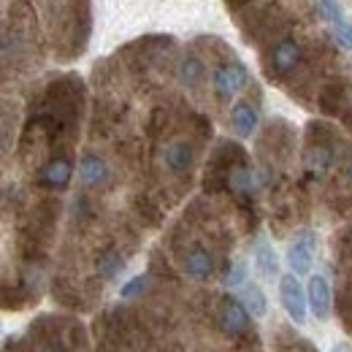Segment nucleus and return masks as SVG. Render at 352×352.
<instances>
[{"label":"nucleus","instance_id":"423d86ee","mask_svg":"<svg viewBox=\"0 0 352 352\" xmlns=\"http://www.w3.org/2000/svg\"><path fill=\"white\" fill-rule=\"evenodd\" d=\"M250 309L244 307L241 298H225L217 311V322L228 336H236V333H244L250 328Z\"/></svg>","mask_w":352,"mask_h":352},{"label":"nucleus","instance_id":"dca6fc26","mask_svg":"<svg viewBox=\"0 0 352 352\" xmlns=\"http://www.w3.org/2000/svg\"><path fill=\"white\" fill-rule=\"evenodd\" d=\"M314 14L322 22H328V25H336V22H344L347 19L342 3H336V0H314Z\"/></svg>","mask_w":352,"mask_h":352},{"label":"nucleus","instance_id":"9d476101","mask_svg":"<svg viewBox=\"0 0 352 352\" xmlns=\"http://www.w3.org/2000/svg\"><path fill=\"white\" fill-rule=\"evenodd\" d=\"M71 176H74V163L68 157H52L41 168V184L52 187V190H63V187H68Z\"/></svg>","mask_w":352,"mask_h":352},{"label":"nucleus","instance_id":"4be33fe9","mask_svg":"<svg viewBox=\"0 0 352 352\" xmlns=\"http://www.w3.org/2000/svg\"><path fill=\"white\" fill-rule=\"evenodd\" d=\"M331 352H352V344H336Z\"/></svg>","mask_w":352,"mask_h":352},{"label":"nucleus","instance_id":"f257e3e1","mask_svg":"<svg viewBox=\"0 0 352 352\" xmlns=\"http://www.w3.org/2000/svg\"><path fill=\"white\" fill-rule=\"evenodd\" d=\"M304 63V46L298 38L293 36H282L276 41H271V46L263 54V71L271 82H282L290 74H296Z\"/></svg>","mask_w":352,"mask_h":352},{"label":"nucleus","instance_id":"4468645a","mask_svg":"<svg viewBox=\"0 0 352 352\" xmlns=\"http://www.w3.org/2000/svg\"><path fill=\"white\" fill-rule=\"evenodd\" d=\"M304 160H307V168L311 174H325L331 168V163H333V152H331L328 144H314L311 141Z\"/></svg>","mask_w":352,"mask_h":352},{"label":"nucleus","instance_id":"6e6552de","mask_svg":"<svg viewBox=\"0 0 352 352\" xmlns=\"http://www.w3.org/2000/svg\"><path fill=\"white\" fill-rule=\"evenodd\" d=\"M182 268H184V274L190 279L204 282V279H209L214 274V258H212V252L206 247H190L182 255Z\"/></svg>","mask_w":352,"mask_h":352},{"label":"nucleus","instance_id":"f3484780","mask_svg":"<svg viewBox=\"0 0 352 352\" xmlns=\"http://www.w3.org/2000/svg\"><path fill=\"white\" fill-rule=\"evenodd\" d=\"M222 285L236 290V287H244L247 285V263L244 261H233V263L225 268L222 274Z\"/></svg>","mask_w":352,"mask_h":352},{"label":"nucleus","instance_id":"39448f33","mask_svg":"<svg viewBox=\"0 0 352 352\" xmlns=\"http://www.w3.org/2000/svg\"><path fill=\"white\" fill-rule=\"evenodd\" d=\"M307 296H309V311H311L317 320H328V317H331V309H333V290H331V282H328L322 274H311L307 285Z\"/></svg>","mask_w":352,"mask_h":352},{"label":"nucleus","instance_id":"9b49d317","mask_svg":"<svg viewBox=\"0 0 352 352\" xmlns=\"http://www.w3.org/2000/svg\"><path fill=\"white\" fill-rule=\"evenodd\" d=\"M176 76H179V82L184 87H198L204 82V76H206V63L201 60V54L184 52L179 65H176Z\"/></svg>","mask_w":352,"mask_h":352},{"label":"nucleus","instance_id":"a211bd4d","mask_svg":"<svg viewBox=\"0 0 352 352\" xmlns=\"http://www.w3.org/2000/svg\"><path fill=\"white\" fill-rule=\"evenodd\" d=\"M146 287H149V276H146V274H138V276L128 279V282L120 287V298H122V301H133V298H138Z\"/></svg>","mask_w":352,"mask_h":352},{"label":"nucleus","instance_id":"0eeeda50","mask_svg":"<svg viewBox=\"0 0 352 352\" xmlns=\"http://www.w3.org/2000/svg\"><path fill=\"white\" fill-rule=\"evenodd\" d=\"M230 128L239 138H252L255 131L261 128V111L255 103L250 100H239L233 109H230Z\"/></svg>","mask_w":352,"mask_h":352},{"label":"nucleus","instance_id":"5701e85b","mask_svg":"<svg viewBox=\"0 0 352 352\" xmlns=\"http://www.w3.org/2000/svg\"><path fill=\"white\" fill-rule=\"evenodd\" d=\"M347 179H350V184H352V160H350V166H347Z\"/></svg>","mask_w":352,"mask_h":352},{"label":"nucleus","instance_id":"1a4fd4ad","mask_svg":"<svg viewBox=\"0 0 352 352\" xmlns=\"http://www.w3.org/2000/svg\"><path fill=\"white\" fill-rule=\"evenodd\" d=\"M195 163V149L187 144V141H168L163 146V166L171 171V174H184L190 171V166Z\"/></svg>","mask_w":352,"mask_h":352},{"label":"nucleus","instance_id":"20e7f679","mask_svg":"<svg viewBox=\"0 0 352 352\" xmlns=\"http://www.w3.org/2000/svg\"><path fill=\"white\" fill-rule=\"evenodd\" d=\"M314 252H317V233L314 230H301L296 241L287 247V265L296 276H304L314 265Z\"/></svg>","mask_w":352,"mask_h":352},{"label":"nucleus","instance_id":"ddd939ff","mask_svg":"<svg viewBox=\"0 0 352 352\" xmlns=\"http://www.w3.org/2000/svg\"><path fill=\"white\" fill-rule=\"evenodd\" d=\"M252 258H255V268H258V274H261V276L271 279V282L279 276V258H276L274 247H271L265 239H261V241L255 244Z\"/></svg>","mask_w":352,"mask_h":352},{"label":"nucleus","instance_id":"aec40b11","mask_svg":"<svg viewBox=\"0 0 352 352\" xmlns=\"http://www.w3.org/2000/svg\"><path fill=\"white\" fill-rule=\"evenodd\" d=\"M331 33H333V41L342 46V49L352 52V22H350V19L331 25Z\"/></svg>","mask_w":352,"mask_h":352},{"label":"nucleus","instance_id":"f8f14e48","mask_svg":"<svg viewBox=\"0 0 352 352\" xmlns=\"http://www.w3.org/2000/svg\"><path fill=\"white\" fill-rule=\"evenodd\" d=\"M109 176H111V171H109V163L103 157H98V155H82V160H79V179L87 187L106 184Z\"/></svg>","mask_w":352,"mask_h":352},{"label":"nucleus","instance_id":"412c9836","mask_svg":"<svg viewBox=\"0 0 352 352\" xmlns=\"http://www.w3.org/2000/svg\"><path fill=\"white\" fill-rule=\"evenodd\" d=\"M225 3H228V8H230V11H239V8H244V6H250L252 0H225Z\"/></svg>","mask_w":352,"mask_h":352},{"label":"nucleus","instance_id":"f03ea898","mask_svg":"<svg viewBox=\"0 0 352 352\" xmlns=\"http://www.w3.org/2000/svg\"><path fill=\"white\" fill-rule=\"evenodd\" d=\"M247 82H250L247 65L233 52H225V57L212 71V89H214V95L220 100H230V98H236L241 89L247 87Z\"/></svg>","mask_w":352,"mask_h":352},{"label":"nucleus","instance_id":"7ed1b4c3","mask_svg":"<svg viewBox=\"0 0 352 352\" xmlns=\"http://www.w3.org/2000/svg\"><path fill=\"white\" fill-rule=\"evenodd\" d=\"M279 301L285 314L296 322V325H304L309 317V296L307 287L301 285V279L296 274H285L279 276Z\"/></svg>","mask_w":352,"mask_h":352},{"label":"nucleus","instance_id":"6ab92c4d","mask_svg":"<svg viewBox=\"0 0 352 352\" xmlns=\"http://www.w3.org/2000/svg\"><path fill=\"white\" fill-rule=\"evenodd\" d=\"M122 265H125V261H122L117 252H106V255L98 261V271H100L103 279H114V276L122 271Z\"/></svg>","mask_w":352,"mask_h":352},{"label":"nucleus","instance_id":"2eb2a0df","mask_svg":"<svg viewBox=\"0 0 352 352\" xmlns=\"http://www.w3.org/2000/svg\"><path fill=\"white\" fill-rule=\"evenodd\" d=\"M241 301H244V307L250 309L252 317H265V311H268V298H265V293L255 282H252V285H244Z\"/></svg>","mask_w":352,"mask_h":352}]
</instances>
